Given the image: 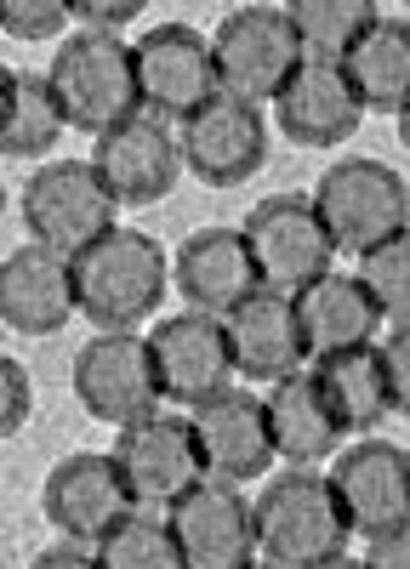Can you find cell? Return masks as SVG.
I'll use <instances>...</instances> for the list:
<instances>
[{"mask_svg": "<svg viewBox=\"0 0 410 569\" xmlns=\"http://www.w3.org/2000/svg\"><path fill=\"white\" fill-rule=\"evenodd\" d=\"M257 507V558L280 563V569H308L319 558L348 552V512L331 490V472L291 467L286 479H268Z\"/></svg>", "mask_w": 410, "mask_h": 569, "instance_id": "6da1fadb", "label": "cell"}, {"mask_svg": "<svg viewBox=\"0 0 410 569\" xmlns=\"http://www.w3.org/2000/svg\"><path fill=\"white\" fill-rule=\"evenodd\" d=\"M74 284H80V313L98 330H137L160 313L171 262L149 233L114 228L74 257Z\"/></svg>", "mask_w": 410, "mask_h": 569, "instance_id": "7a4b0ae2", "label": "cell"}, {"mask_svg": "<svg viewBox=\"0 0 410 569\" xmlns=\"http://www.w3.org/2000/svg\"><path fill=\"white\" fill-rule=\"evenodd\" d=\"M46 80H52V91H58V103H63L74 131L103 137V131H114V126L143 114L137 58H131V46L120 34H103V29L69 34L58 46L52 69H46Z\"/></svg>", "mask_w": 410, "mask_h": 569, "instance_id": "3957f363", "label": "cell"}, {"mask_svg": "<svg viewBox=\"0 0 410 569\" xmlns=\"http://www.w3.org/2000/svg\"><path fill=\"white\" fill-rule=\"evenodd\" d=\"M120 200L109 194V182L98 177L91 160H46L23 182V228L29 240L46 251L80 257L86 246H98L103 233H114Z\"/></svg>", "mask_w": 410, "mask_h": 569, "instance_id": "277c9868", "label": "cell"}, {"mask_svg": "<svg viewBox=\"0 0 410 569\" xmlns=\"http://www.w3.org/2000/svg\"><path fill=\"white\" fill-rule=\"evenodd\" d=\"M313 211L337 251H377L410 228V188L382 160H337L313 188Z\"/></svg>", "mask_w": 410, "mask_h": 569, "instance_id": "5b68a950", "label": "cell"}, {"mask_svg": "<svg viewBox=\"0 0 410 569\" xmlns=\"http://www.w3.org/2000/svg\"><path fill=\"white\" fill-rule=\"evenodd\" d=\"M109 456L131 490V507H143V512H171L182 496H194L211 479L200 439H194V421L166 416V410L131 421V427H114Z\"/></svg>", "mask_w": 410, "mask_h": 569, "instance_id": "8992f818", "label": "cell"}, {"mask_svg": "<svg viewBox=\"0 0 410 569\" xmlns=\"http://www.w3.org/2000/svg\"><path fill=\"white\" fill-rule=\"evenodd\" d=\"M211 52H217V80H222V98H240V103H273L280 91L291 86V74L302 69V40L286 7H240L228 12L211 34Z\"/></svg>", "mask_w": 410, "mask_h": 569, "instance_id": "52a82bcc", "label": "cell"}, {"mask_svg": "<svg viewBox=\"0 0 410 569\" xmlns=\"http://www.w3.org/2000/svg\"><path fill=\"white\" fill-rule=\"evenodd\" d=\"M137 58V91H143V114L154 120H182L189 126L200 109L222 98L217 80V52L211 40L189 23H154L131 46Z\"/></svg>", "mask_w": 410, "mask_h": 569, "instance_id": "ba28073f", "label": "cell"}, {"mask_svg": "<svg viewBox=\"0 0 410 569\" xmlns=\"http://www.w3.org/2000/svg\"><path fill=\"white\" fill-rule=\"evenodd\" d=\"M246 246H251V262H257V279L262 291H308L313 279L331 273V233L313 211V194H268L262 206H251L246 217Z\"/></svg>", "mask_w": 410, "mask_h": 569, "instance_id": "9c48e42d", "label": "cell"}, {"mask_svg": "<svg viewBox=\"0 0 410 569\" xmlns=\"http://www.w3.org/2000/svg\"><path fill=\"white\" fill-rule=\"evenodd\" d=\"M74 399L86 416H98L109 427H131L160 410V370L154 348L137 330H98L80 353H74Z\"/></svg>", "mask_w": 410, "mask_h": 569, "instance_id": "30bf717a", "label": "cell"}, {"mask_svg": "<svg viewBox=\"0 0 410 569\" xmlns=\"http://www.w3.org/2000/svg\"><path fill=\"white\" fill-rule=\"evenodd\" d=\"M331 490L348 512L353 536H393L410 525V450L388 439H359L331 461Z\"/></svg>", "mask_w": 410, "mask_h": 569, "instance_id": "8fae6325", "label": "cell"}, {"mask_svg": "<svg viewBox=\"0 0 410 569\" xmlns=\"http://www.w3.org/2000/svg\"><path fill=\"white\" fill-rule=\"evenodd\" d=\"M154 370H160V393L171 405H206L228 388L234 376V348H228V325L211 313H171L154 325Z\"/></svg>", "mask_w": 410, "mask_h": 569, "instance_id": "7c38bea8", "label": "cell"}, {"mask_svg": "<svg viewBox=\"0 0 410 569\" xmlns=\"http://www.w3.org/2000/svg\"><path fill=\"white\" fill-rule=\"evenodd\" d=\"M189 421H194L206 472L222 479V485L262 479V472L280 461V450H273V427H268V399H257L251 388H222L217 399L194 405Z\"/></svg>", "mask_w": 410, "mask_h": 569, "instance_id": "4fadbf2b", "label": "cell"}, {"mask_svg": "<svg viewBox=\"0 0 410 569\" xmlns=\"http://www.w3.org/2000/svg\"><path fill=\"white\" fill-rule=\"evenodd\" d=\"M40 507H46V525H58L69 541H103L126 512H137L114 456L98 450H74L46 472Z\"/></svg>", "mask_w": 410, "mask_h": 569, "instance_id": "5bb4252c", "label": "cell"}, {"mask_svg": "<svg viewBox=\"0 0 410 569\" xmlns=\"http://www.w3.org/2000/svg\"><path fill=\"white\" fill-rule=\"evenodd\" d=\"M166 518H171L189 569H246V563H257V507L240 496V485L206 479Z\"/></svg>", "mask_w": 410, "mask_h": 569, "instance_id": "9a60e30c", "label": "cell"}, {"mask_svg": "<svg viewBox=\"0 0 410 569\" xmlns=\"http://www.w3.org/2000/svg\"><path fill=\"white\" fill-rule=\"evenodd\" d=\"M262 160H268V120L257 103L217 98L182 126V166L206 188H240L262 171Z\"/></svg>", "mask_w": 410, "mask_h": 569, "instance_id": "2e32d148", "label": "cell"}, {"mask_svg": "<svg viewBox=\"0 0 410 569\" xmlns=\"http://www.w3.org/2000/svg\"><path fill=\"white\" fill-rule=\"evenodd\" d=\"M171 284L182 291L194 313L228 319L240 302H251L262 291L251 246H246V228H200L177 246L171 257Z\"/></svg>", "mask_w": 410, "mask_h": 569, "instance_id": "e0dca14e", "label": "cell"}, {"mask_svg": "<svg viewBox=\"0 0 410 569\" xmlns=\"http://www.w3.org/2000/svg\"><path fill=\"white\" fill-rule=\"evenodd\" d=\"M80 313V284H74V257L46 251V246H18L0 262V319L18 337H58Z\"/></svg>", "mask_w": 410, "mask_h": 569, "instance_id": "ac0fdd59", "label": "cell"}, {"mask_svg": "<svg viewBox=\"0 0 410 569\" xmlns=\"http://www.w3.org/2000/svg\"><path fill=\"white\" fill-rule=\"evenodd\" d=\"M91 166L109 182V194L120 206H154L177 188V171H182V137H171L166 120L154 114H137L114 131L98 137L91 149Z\"/></svg>", "mask_w": 410, "mask_h": 569, "instance_id": "d6986e66", "label": "cell"}, {"mask_svg": "<svg viewBox=\"0 0 410 569\" xmlns=\"http://www.w3.org/2000/svg\"><path fill=\"white\" fill-rule=\"evenodd\" d=\"M222 325H228V348H234V370L246 382L273 388V382H286V376H297L302 359H308L302 313H297V297H286V291H257Z\"/></svg>", "mask_w": 410, "mask_h": 569, "instance_id": "ffe728a7", "label": "cell"}, {"mask_svg": "<svg viewBox=\"0 0 410 569\" xmlns=\"http://www.w3.org/2000/svg\"><path fill=\"white\" fill-rule=\"evenodd\" d=\"M273 120L297 142V149H337L364 120L359 91L348 86L342 63H302L291 86L273 98Z\"/></svg>", "mask_w": 410, "mask_h": 569, "instance_id": "44dd1931", "label": "cell"}, {"mask_svg": "<svg viewBox=\"0 0 410 569\" xmlns=\"http://www.w3.org/2000/svg\"><path fill=\"white\" fill-rule=\"evenodd\" d=\"M297 313H302V337H308V359L326 353H348V348H371V337L382 330V308L377 297L359 284V273H326L308 291H297Z\"/></svg>", "mask_w": 410, "mask_h": 569, "instance_id": "7402d4cb", "label": "cell"}, {"mask_svg": "<svg viewBox=\"0 0 410 569\" xmlns=\"http://www.w3.org/2000/svg\"><path fill=\"white\" fill-rule=\"evenodd\" d=\"M268 427H273V450H280L286 467H319V461L342 456V421L331 416L326 393L313 388L308 370L268 388Z\"/></svg>", "mask_w": 410, "mask_h": 569, "instance_id": "603a6c76", "label": "cell"}, {"mask_svg": "<svg viewBox=\"0 0 410 569\" xmlns=\"http://www.w3.org/2000/svg\"><path fill=\"white\" fill-rule=\"evenodd\" d=\"M313 388L326 393L331 416L342 421V433H371V427L393 410V393H388V365H382V348H348V353H326L313 359Z\"/></svg>", "mask_w": 410, "mask_h": 569, "instance_id": "cb8c5ba5", "label": "cell"}, {"mask_svg": "<svg viewBox=\"0 0 410 569\" xmlns=\"http://www.w3.org/2000/svg\"><path fill=\"white\" fill-rule=\"evenodd\" d=\"M63 131H69V114L58 103L52 80L23 74V69L0 74V149H7V160H46Z\"/></svg>", "mask_w": 410, "mask_h": 569, "instance_id": "d4e9b609", "label": "cell"}, {"mask_svg": "<svg viewBox=\"0 0 410 569\" xmlns=\"http://www.w3.org/2000/svg\"><path fill=\"white\" fill-rule=\"evenodd\" d=\"M348 86L359 91L364 109L404 114L410 109V23L404 18H377L364 29V40L342 63Z\"/></svg>", "mask_w": 410, "mask_h": 569, "instance_id": "484cf974", "label": "cell"}, {"mask_svg": "<svg viewBox=\"0 0 410 569\" xmlns=\"http://www.w3.org/2000/svg\"><path fill=\"white\" fill-rule=\"evenodd\" d=\"M286 12H291L297 40H302V63H348V52L364 40V29L382 18L371 0H297Z\"/></svg>", "mask_w": 410, "mask_h": 569, "instance_id": "4316f807", "label": "cell"}, {"mask_svg": "<svg viewBox=\"0 0 410 569\" xmlns=\"http://www.w3.org/2000/svg\"><path fill=\"white\" fill-rule=\"evenodd\" d=\"M98 563L103 569H189L171 518L166 512H143V507L126 512L120 525L98 541Z\"/></svg>", "mask_w": 410, "mask_h": 569, "instance_id": "83f0119b", "label": "cell"}, {"mask_svg": "<svg viewBox=\"0 0 410 569\" xmlns=\"http://www.w3.org/2000/svg\"><path fill=\"white\" fill-rule=\"evenodd\" d=\"M359 284L377 297L382 319L410 325V228L393 233L388 246H377V251L359 257Z\"/></svg>", "mask_w": 410, "mask_h": 569, "instance_id": "f1b7e54d", "label": "cell"}, {"mask_svg": "<svg viewBox=\"0 0 410 569\" xmlns=\"http://www.w3.org/2000/svg\"><path fill=\"white\" fill-rule=\"evenodd\" d=\"M69 18H74V0H12V7L0 12V23H7L12 40H46Z\"/></svg>", "mask_w": 410, "mask_h": 569, "instance_id": "f546056e", "label": "cell"}, {"mask_svg": "<svg viewBox=\"0 0 410 569\" xmlns=\"http://www.w3.org/2000/svg\"><path fill=\"white\" fill-rule=\"evenodd\" d=\"M29 370L18 359H0V433H18V427L29 421Z\"/></svg>", "mask_w": 410, "mask_h": 569, "instance_id": "4dcf8cb0", "label": "cell"}, {"mask_svg": "<svg viewBox=\"0 0 410 569\" xmlns=\"http://www.w3.org/2000/svg\"><path fill=\"white\" fill-rule=\"evenodd\" d=\"M382 348V365H388V393H393V410L410 416V325H393Z\"/></svg>", "mask_w": 410, "mask_h": 569, "instance_id": "1f68e13d", "label": "cell"}, {"mask_svg": "<svg viewBox=\"0 0 410 569\" xmlns=\"http://www.w3.org/2000/svg\"><path fill=\"white\" fill-rule=\"evenodd\" d=\"M137 12H143V0H74V18L91 23V29H103V34H114V29L131 23Z\"/></svg>", "mask_w": 410, "mask_h": 569, "instance_id": "d6a6232c", "label": "cell"}, {"mask_svg": "<svg viewBox=\"0 0 410 569\" xmlns=\"http://www.w3.org/2000/svg\"><path fill=\"white\" fill-rule=\"evenodd\" d=\"M364 563H371V569H410V525L393 530V536H382V541H371Z\"/></svg>", "mask_w": 410, "mask_h": 569, "instance_id": "836d02e7", "label": "cell"}, {"mask_svg": "<svg viewBox=\"0 0 410 569\" xmlns=\"http://www.w3.org/2000/svg\"><path fill=\"white\" fill-rule=\"evenodd\" d=\"M29 569H103V563H98V552H86V547L63 541V547H46Z\"/></svg>", "mask_w": 410, "mask_h": 569, "instance_id": "e575fe53", "label": "cell"}, {"mask_svg": "<svg viewBox=\"0 0 410 569\" xmlns=\"http://www.w3.org/2000/svg\"><path fill=\"white\" fill-rule=\"evenodd\" d=\"M308 569H371L364 558H348V552H337V558H319V563H308Z\"/></svg>", "mask_w": 410, "mask_h": 569, "instance_id": "d590c367", "label": "cell"}, {"mask_svg": "<svg viewBox=\"0 0 410 569\" xmlns=\"http://www.w3.org/2000/svg\"><path fill=\"white\" fill-rule=\"evenodd\" d=\"M399 142H404V149H410V109L399 114Z\"/></svg>", "mask_w": 410, "mask_h": 569, "instance_id": "8d00e7d4", "label": "cell"}, {"mask_svg": "<svg viewBox=\"0 0 410 569\" xmlns=\"http://www.w3.org/2000/svg\"><path fill=\"white\" fill-rule=\"evenodd\" d=\"M246 569H280V563H268V558H257V563H246Z\"/></svg>", "mask_w": 410, "mask_h": 569, "instance_id": "74e56055", "label": "cell"}]
</instances>
